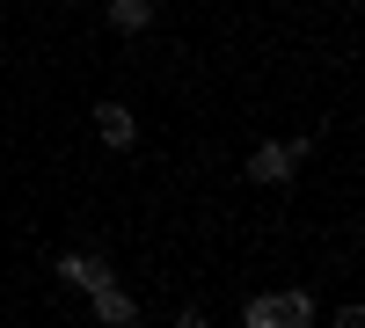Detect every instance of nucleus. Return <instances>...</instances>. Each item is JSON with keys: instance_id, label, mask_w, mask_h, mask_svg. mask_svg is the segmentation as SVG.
<instances>
[{"instance_id": "obj_1", "label": "nucleus", "mask_w": 365, "mask_h": 328, "mask_svg": "<svg viewBox=\"0 0 365 328\" xmlns=\"http://www.w3.org/2000/svg\"><path fill=\"white\" fill-rule=\"evenodd\" d=\"M96 139L110 146V154H132V146H139V117L125 102H96Z\"/></svg>"}, {"instance_id": "obj_4", "label": "nucleus", "mask_w": 365, "mask_h": 328, "mask_svg": "<svg viewBox=\"0 0 365 328\" xmlns=\"http://www.w3.org/2000/svg\"><path fill=\"white\" fill-rule=\"evenodd\" d=\"M263 314H270V328H314L307 292H263Z\"/></svg>"}, {"instance_id": "obj_5", "label": "nucleus", "mask_w": 365, "mask_h": 328, "mask_svg": "<svg viewBox=\"0 0 365 328\" xmlns=\"http://www.w3.org/2000/svg\"><path fill=\"white\" fill-rule=\"evenodd\" d=\"M58 277H66L73 292H96V285H110V255H58Z\"/></svg>"}, {"instance_id": "obj_2", "label": "nucleus", "mask_w": 365, "mask_h": 328, "mask_svg": "<svg viewBox=\"0 0 365 328\" xmlns=\"http://www.w3.org/2000/svg\"><path fill=\"white\" fill-rule=\"evenodd\" d=\"M241 168H249V183H292V168H299V161H292V146L263 139V146H256V154L241 161Z\"/></svg>"}, {"instance_id": "obj_3", "label": "nucleus", "mask_w": 365, "mask_h": 328, "mask_svg": "<svg viewBox=\"0 0 365 328\" xmlns=\"http://www.w3.org/2000/svg\"><path fill=\"white\" fill-rule=\"evenodd\" d=\"M88 307H96V321H103V328H132V321H139V300H132V292H117V277L88 292Z\"/></svg>"}, {"instance_id": "obj_6", "label": "nucleus", "mask_w": 365, "mask_h": 328, "mask_svg": "<svg viewBox=\"0 0 365 328\" xmlns=\"http://www.w3.org/2000/svg\"><path fill=\"white\" fill-rule=\"evenodd\" d=\"M146 22H154V0H110V29H125V37H146Z\"/></svg>"}]
</instances>
